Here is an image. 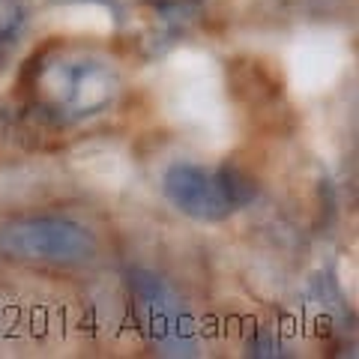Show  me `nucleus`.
Listing matches in <instances>:
<instances>
[{
    "label": "nucleus",
    "mask_w": 359,
    "mask_h": 359,
    "mask_svg": "<svg viewBox=\"0 0 359 359\" xmlns=\"http://www.w3.org/2000/svg\"><path fill=\"white\" fill-rule=\"evenodd\" d=\"M117 90L120 78L111 60L69 45L45 51L30 75L33 108L60 126L102 114L117 99Z\"/></svg>",
    "instance_id": "f257e3e1"
},
{
    "label": "nucleus",
    "mask_w": 359,
    "mask_h": 359,
    "mask_svg": "<svg viewBox=\"0 0 359 359\" xmlns=\"http://www.w3.org/2000/svg\"><path fill=\"white\" fill-rule=\"evenodd\" d=\"M165 198L189 219L222 222L255 201V180L233 165L204 168L195 162H177L162 180Z\"/></svg>",
    "instance_id": "f03ea898"
},
{
    "label": "nucleus",
    "mask_w": 359,
    "mask_h": 359,
    "mask_svg": "<svg viewBox=\"0 0 359 359\" xmlns=\"http://www.w3.org/2000/svg\"><path fill=\"white\" fill-rule=\"evenodd\" d=\"M0 252L30 264H81L96 255V240L72 219L27 216L0 228Z\"/></svg>",
    "instance_id": "7ed1b4c3"
},
{
    "label": "nucleus",
    "mask_w": 359,
    "mask_h": 359,
    "mask_svg": "<svg viewBox=\"0 0 359 359\" xmlns=\"http://www.w3.org/2000/svg\"><path fill=\"white\" fill-rule=\"evenodd\" d=\"M135 294L141 299L144 323H147L156 341L171 347V353L189 347V320L180 314V302L159 282H153L150 276H141L135 282Z\"/></svg>",
    "instance_id": "20e7f679"
},
{
    "label": "nucleus",
    "mask_w": 359,
    "mask_h": 359,
    "mask_svg": "<svg viewBox=\"0 0 359 359\" xmlns=\"http://www.w3.org/2000/svg\"><path fill=\"white\" fill-rule=\"evenodd\" d=\"M27 21V4L25 0H0V48L18 36V30Z\"/></svg>",
    "instance_id": "39448f33"
}]
</instances>
